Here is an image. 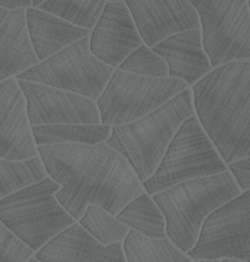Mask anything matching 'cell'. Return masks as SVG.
<instances>
[{"label":"cell","instance_id":"obj_1","mask_svg":"<svg viewBox=\"0 0 250 262\" xmlns=\"http://www.w3.org/2000/svg\"><path fill=\"white\" fill-rule=\"evenodd\" d=\"M48 177L61 186L59 204L76 222L89 205L116 216L133 199L145 192L122 155L106 142L38 146Z\"/></svg>","mask_w":250,"mask_h":262},{"label":"cell","instance_id":"obj_2","mask_svg":"<svg viewBox=\"0 0 250 262\" xmlns=\"http://www.w3.org/2000/svg\"><path fill=\"white\" fill-rule=\"evenodd\" d=\"M190 89L196 119L224 163L250 157V61L212 69Z\"/></svg>","mask_w":250,"mask_h":262},{"label":"cell","instance_id":"obj_3","mask_svg":"<svg viewBox=\"0 0 250 262\" xmlns=\"http://www.w3.org/2000/svg\"><path fill=\"white\" fill-rule=\"evenodd\" d=\"M193 115L192 89L188 87L153 113L112 126L106 143L126 158L143 184L154 176L178 129Z\"/></svg>","mask_w":250,"mask_h":262},{"label":"cell","instance_id":"obj_4","mask_svg":"<svg viewBox=\"0 0 250 262\" xmlns=\"http://www.w3.org/2000/svg\"><path fill=\"white\" fill-rule=\"evenodd\" d=\"M240 194L227 170L181 183L152 198L166 221L167 239L188 254L198 242L206 218Z\"/></svg>","mask_w":250,"mask_h":262},{"label":"cell","instance_id":"obj_5","mask_svg":"<svg viewBox=\"0 0 250 262\" xmlns=\"http://www.w3.org/2000/svg\"><path fill=\"white\" fill-rule=\"evenodd\" d=\"M60 188L46 178L0 200V222L34 252L76 223L56 199Z\"/></svg>","mask_w":250,"mask_h":262},{"label":"cell","instance_id":"obj_6","mask_svg":"<svg viewBox=\"0 0 250 262\" xmlns=\"http://www.w3.org/2000/svg\"><path fill=\"white\" fill-rule=\"evenodd\" d=\"M224 171L227 164L193 115L178 129L154 176L143 183V188L153 196L181 183Z\"/></svg>","mask_w":250,"mask_h":262},{"label":"cell","instance_id":"obj_7","mask_svg":"<svg viewBox=\"0 0 250 262\" xmlns=\"http://www.w3.org/2000/svg\"><path fill=\"white\" fill-rule=\"evenodd\" d=\"M172 77H148L115 69L98 101L100 123L117 126L132 123L161 108L188 89Z\"/></svg>","mask_w":250,"mask_h":262},{"label":"cell","instance_id":"obj_8","mask_svg":"<svg viewBox=\"0 0 250 262\" xmlns=\"http://www.w3.org/2000/svg\"><path fill=\"white\" fill-rule=\"evenodd\" d=\"M211 68L250 61L249 0H192Z\"/></svg>","mask_w":250,"mask_h":262},{"label":"cell","instance_id":"obj_9","mask_svg":"<svg viewBox=\"0 0 250 262\" xmlns=\"http://www.w3.org/2000/svg\"><path fill=\"white\" fill-rule=\"evenodd\" d=\"M115 69L96 59L89 49V37L34 65L15 79L42 83L77 93L96 102Z\"/></svg>","mask_w":250,"mask_h":262},{"label":"cell","instance_id":"obj_10","mask_svg":"<svg viewBox=\"0 0 250 262\" xmlns=\"http://www.w3.org/2000/svg\"><path fill=\"white\" fill-rule=\"evenodd\" d=\"M194 261L250 262V191L242 192L206 218L188 254Z\"/></svg>","mask_w":250,"mask_h":262},{"label":"cell","instance_id":"obj_11","mask_svg":"<svg viewBox=\"0 0 250 262\" xmlns=\"http://www.w3.org/2000/svg\"><path fill=\"white\" fill-rule=\"evenodd\" d=\"M27 103L31 126L99 125L96 102L77 93L67 92L42 83L17 80Z\"/></svg>","mask_w":250,"mask_h":262},{"label":"cell","instance_id":"obj_12","mask_svg":"<svg viewBox=\"0 0 250 262\" xmlns=\"http://www.w3.org/2000/svg\"><path fill=\"white\" fill-rule=\"evenodd\" d=\"M126 5L149 48L177 33L200 29L198 12L189 0H126Z\"/></svg>","mask_w":250,"mask_h":262},{"label":"cell","instance_id":"obj_13","mask_svg":"<svg viewBox=\"0 0 250 262\" xmlns=\"http://www.w3.org/2000/svg\"><path fill=\"white\" fill-rule=\"evenodd\" d=\"M143 45L126 2H106L102 16L89 36L92 54L104 64L117 69L131 53Z\"/></svg>","mask_w":250,"mask_h":262},{"label":"cell","instance_id":"obj_14","mask_svg":"<svg viewBox=\"0 0 250 262\" xmlns=\"http://www.w3.org/2000/svg\"><path fill=\"white\" fill-rule=\"evenodd\" d=\"M38 156L27 103L15 77L0 82V158L23 161Z\"/></svg>","mask_w":250,"mask_h":262},{"label":"cell","instance_id":"obj_15","mask_svg":"<svg viewBox=\"0 0 250 262\" xmlns=\"http://www.w3.org/2000/svg\"><path fill=\"white\" fill-rule=\"evenodd\" d=\"M39 262H126L122 244L103 246L77 222L36 252Z\"/></svg>","mask_w":250,"mask_h":262},{"label":"cell","instance_id":"obj_16","mask_svg":"<svg viewBox=\"0 0 250 262\" xmlns=\"http://www.w3.org/2000/svg\"><path fill=\"white\" fill-rule=\"evenodd\" d=\"M152 49L166 61L168 77L183 81L189 87L195 85L212 70L203 48L200 29L168 37Z\"/></svg>","mask_w":250,"mask_h":262},{"label":"cell","instance_id":"obj_17","mask_svg":"<svg viewBox=\"0 0 250 262\" xmlns=\"http://www.w3.org/2000/svg\"><path fill=\"white\" fill-rule=\"evenodd\" d=\"M39 64L27 31L26 10L0 6V82Z\"/></svg>","mask_w":250,"mask_h":262},{"label":"cell","instance_id":"obj_18","mask_svg":"<svg viewBox=\"0 0 250 262\" xmlns=\"http://www.w3.org/2000/svg\"><path fill=\"white\" fill-rule=\"evenodd\" d=\"M26 23L31 45L39 63L90 36V31L73 26L39 9L26 10Z\"/></svg>","mask_w":250,"mask_h":262},{"label":"cell","instance_id":"obj_19","mask_svg":"<svg viewBox=\"0 0 250 262\" xmlns=\"http://www.w3.org/2000/svg\"><path fill=\"white\" fill-rule=\"evenodd\" d=\"M116 217L131 230L142 234L146 238H167L164 214L152 196L146 192L133 199L118 212Z\"/></svg>","mask_w":250,"mask_h":262},{"label":"cell","instance_id":"obj_20","mask_svg":"<svg viewBox=\"0 0 250 262\" xmlns=\"http://www.w3.org/2000/svg\"><path fill=\"white\" fill-rule=\"evenodd\" d=\"M126 262H195L170 239H152L130 230L122 243Z\"/></svg>","mask_w":250,"mask_h":262},{"label":"cell","instance_id":"obj_21","mask_svg":"<svg viewBox=\"0 0 250 262\" xmlns=\"http://www.w3.org/2000/svg\"><path fill=\"white\" fill-rule=\"evenodd\" d=\"M112 126L109 125H50L33 126L32 135L38 146L61 145V143H83V145H96L106 142L111 135Z\"/></svg>","mask_w":250,"mask_h":262},{"label":"cell","instance_id":"obj_22","mask_svg":"<svg viewBox=\"0 0 250 262\" xmlns=\"http://www.w3.org/2000/svg\"><path fill=\"white\" fill-rule=\"evenodd\" d=\"M48 177L39 156L23 161L0 158V200L43 182Z\"/></svg>","mask_w":250,"mask_h":262},{"label":"cell","instance_id":"obj_23","mask_svg":"<svg viewBox=\"0 0 250 262\" xmlns=\"http://www.w3.org/2000/svg\"><path fill=\"white\" fill-rule=\"evenodd\" d=\"M105 5V0H43L38 9L92 32Z\"/></svg>","mask_w":250,"mask_h":262},{"label":"cell","instance_id":"obj_24","mask_svg":"<svg viewBox=\"0 0 250 262\" xmlns=\"http://www.w3.org/2000/svg\"><path fill=\"white\" fill-rule=\"evenodd\" d=\"M77 223L103 246L122 244L131 230L116 216L96 205H89Z\"/></svg>","mask_w":250,"mask_h":262},{"label":"cell","instance_id":"obj_25","mask_svg":"<svg viewBox=\"0 0 250 262\" xmlns=\"http://www.w3.org/2000/svg\"><path fill=\"white\" fill-rule=\"evenodd\" d=\"M117 69L124 73L140 75V76L159 77V79L168 77L166 61L145 45L140 46L133 53H131Z\"/></svg>","mask_w":250,"mask_h":262},{"label":"cell","instance_id":"obj_26","mask_svg":"<svg viewBox=\"0 0 250 262\" xmlns=\"http://www.w3.org/2000/svg\"><path fill=\"white\" fill-rule=\"evenodd\" d=\"M34 255L30 246L0 222V262H27Z\"/></svg>","mask_w":250,"mask_h":262},{"label":"cell","instance_id":"obj_27","mask_svg":"<svg viewBox=\"0 0 250 262\" xmlns=\"http://www.w3.org/2000/svg\"><path fill=\"white\" fill-rule=\"evenodd\" d=\"M227 170L233 177L240 191H250V157L228 164Z\"/></svg>","mask_w":250,"mask_h":262},{"label":"cell","instance_id":"obj_28","mask_svg":"<svg viewBox=\"0 0 250 262\" xmlns=\"http://www.w3.org/2000/svg\"><path fill=\"white\" fill-rule=\"evenodd\" d=\"M0 6L6 10H28L32 8V0H0Z\"/></svg>","mask_w":250,"mask_h":262},{"label":"cell","instance_id":"obj_29","mask_svg":"<svg viewBox=\"0 0 250 262\" xmlns=\"http://www.w3.org/2000/svg\"><path fill=\"white\" fill-rule=\"evenodd\" d=\"M220 262H242V261H237V260H230V258H223V260H220Z\"/></svg>","mask_w":250,"mask_h":262},{"label":"cell","instance_id":"obj_30","mask_svg":"<svg viewBox=\"0 0 250 262\" xmlns=\"http://www.w3.org/2000/svg\"><path fill=\"white\" fill-rule=\"evenodd\" d=\"M27 262H39L38 260H37V258L36 257H32V258H31V260H28Z\"/></svg>","mask_w":250,"mask_h":262},{"label":"cell","instance_id":"obj_31","mask_svg":"<svg viewBox=\"0 0 250 262\" xmlns=\"http://www.w3.org/2000/svg\"><path fill=\"white\" fill-rule=\"evenodd\" d=\"M195 262H220V260H214V261H200V260H198Z\"/></svg>","mask_w":250,"mask_h":262},{"label":"cell","instance_id":"obj_32","mask_svg":"<svg viewBox=\"0 0 250 262\" xmlns=\"http://www.w3.org/2000/svg\"><path fill=\"white\" fill-rule=\"evenodd\" d=\"M249 9H250V0H249Z\"/></svg>","mask_w":250,"mask_h":262}]
</instances>
